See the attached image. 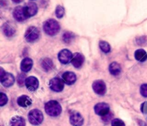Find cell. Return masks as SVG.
<instances>
[{
    "label": "cell",
    "instance_id": "1",
    "mask_svg": "<svg viewBox=\"0 0 147 126\" xmlns=\"http://www.w3.org/2000/svg\"><path fill=\"white\" fill-rule=\"evenodd\" d=\"M43 30L45 33L50 36H54L59 33L60 26L59 23L54 19H49L45 22L43 25Z\"/></svg>",
    "mask_w": 147,
    "mask_h": 126
},
{
    "label": "cell",
    "instance_id": "2",
    "mask_svg": "<svg viewBox=\"0 0 147 126\" xmlns=\"http://www.w3.org/2000/svg\"><path fill=\"white\" fill-rule=\"evenodd\" d=\"M46 113L52 117L58 116L62 112V108L58 102L55 100L49 101L45 105Z\"/></svg>",
    "mask_w": 147,
    "mask_h": 126
},
{
    "label": "cell",
    "instance_id": "3",
    "mask_svg": "<svg viewBox=\"0 0 147 126\" xmlns=\"http://www.w3.org/2000/svg\"><path fill=\"white\" fill-rule=\"evenodd\" d=\"M29 121L34 125H38L42 123L43 115L39 110H32L28 114Z\"/></svg>",
    "mask_w": 147,
    "mask_h": 126
},
{
    "label": "cell",
    "instance_id": "4",
    "mask_svg": "<svg viewBox=\"0 0 147 126\" xmlns=\"http://www.w3.org/2000/svg\"><path fill=\"white\" fill-rule=\"evenodd\" d=\"M0 73V82L1 84L5 87H9L12 86L14 83V77L12 74L9 73H6L4 72L2 68H1Z\"/></svg>",
    "mask_w": 147,
    "mask_h": 126
},
{
    "label": "cell",
    "instance_id": "5",
    "mask_svg": "<svg viewBox=\"0 0 147 126\" xmlns=\"http://www.w3.org/2000/svg\"><path fill=\"white\" fill-rule=\"evenodd\" d=\"M39 37H40V31L37 27H34V26L28 27L24 34V37H25L26 40L30 43L35 41L39 38Z\"/></svg>",
    "mask_w": 147,
    "mask_h": 126
},
{
    "label": "cell",
    "instance_id": "6",
    "mask_svg": "<svg viewBox=\"0 0 147 126\" xmlns=\"http://www.w3.org/2000/svg\"><path fill=\"white\" fill-rule=\"evenodd\" d=\"M13 17L17 21L19 22L24 21L28 18L27 14H26L24 7H20V6L14 8V11H13Z\"/></svg>",
    "mask_w": 147,
    "mask_h": 126
},
{
    "label": "cell",
    "instance_id": "7",
    "mask_svg": "<svg viewBox=\"0 0 147 126\" xmlns=\"http://www.w3.org/2000/svg\"><path fill=\"white\" fill-rule=\"evenodd\" d=\"M94 110L95 112L97 115L101 117H104L109 113L110 107L108 104L105 103V102H100V103H98L97 105H96Z\"/></svg>",
    "mask_w": 147,
    "mask_h": 126
},
{
    "label": "cell",
    "instance_id": "8",
    "mask_svg": "<svg viewBox=\"0 0 147 126\" xmlns=\"http://www.w3.org/2000/svg\"><path fill=\"white\" fill-rule=\"evenodd\" d=\"M50 89L54 92H60L64 89V82L60 78H53L50 82Z\"/></svg>",
    "mask_w": 147,
    "mask_h": 126
},
{
    "label": "cell",
    "instance_id": "9",
    "mask_svg": "<svg viewBox=\"0 0 147 126\" xmlns=\"http://www.w3.org/2000/svg\"><path fill=\"white\" fill-rule=\"evenodd\" d=\"M93 89L96 94L99 95H105L106 92V84L102 80L95 81L93 84Z\"/></svg>",
    "mask_w": 147,
    "mask_h": 126
},
{
    "label": "cell",
    "instance_id": "10",
    "mask_svg": "<svg viewBox=\"0 0 147 126\" xmlns=\"http://www.w3.org/2000/svg\"><path fill=\"white\" fill-rule=\"evenodd\" d=\"M72 58H73V54L67 49H63L58 54L59 61L63 64L68 63L72 60Z\"/></svg>",
    "mask_w": 147,
    "mask_h": 126
},
{
    "label": "cell",
    "instance_id": "11",
    "mask_svg": "<svg viewBox=\"0 0 147 126\" xmlns=\"http://www.w3.org/2000/svg\"><path fill=\"white\" fill-rule=\"evenodd\" d=\"M25 85L28 90H30V92H34L38 88L39 81L34 76H30L26 79Z\"/></svg>",
    "mask_w": 147,
    "mask_h": 126
},
{
    "label": "cell",
    "instance_id": "12",
    "mask_svg": "<svg viewBox=\"0 0 147 126\" xmlns=\"http://www.w3.org/2000/svg\"><path fill=\"white\" fill-rule=\"evenodd\" d=\"M70 122L73 126H81L83 124L84 120L79 112H75L70 115Z\"/></svg>",
    "mask_w": 147,
    "mask_h": 126
},
{
    "label": "cell",
    "instance_id": "13",
    "mask_svg": "<svg viewBox=\"0 0 147 126\" xmlns=\"http://www.w3.org/2000/svg\"><path fill=\"white\" fill-rule=\"evenodd\" d=\"M84 56L79 53H76L72 58L71 63L76 68H80L84 63Z\"/></svg>",
    "mask_w": 147,
    "mask_h": 126
},
{
    "label": "cell",
    "instance_id": "14",
    "mask_svg": "<svg viewBox=\"0 0 147 126\" xmlns=\"http://www.w3.org/2000/svg\"><path fill=\"white\" fill-rule=\"evenodd\" d=\"M24 9H25L26 14H27L28 18L29 17L35 15L37 12V10H38L37 4H36L35 3L33 2L28 3V4L24 7Z\"/></svg>",
    "mask_w": 147,
    "mask_h": 126
},
{
    "label": "cell",
    "instance_id": "15",
    "mask_svg": "<svg viewBox=\"0 0 147 126\" xmlns=\"http://www.w3.org/2000/svg\"><path fill=\"white\" fill-rule=\"evenodd\" d=\"M63 82L67 84H73L76 81V76L73 72H66L62 76Z\"/></svg>",
    "mask_w": 147,
    "mask_h": 126
},
{
    "label": "cell",
    "instance_id": "16",
    "mask_svg": "<svg viewBox=\"0 0 147 126\" xmlns=\"http://www.w3.org/2000/svg\"><path fill=\"white\" fill-rule=\"evenodd\" d=\"M33 62L32 60L30 58H25L22 61L21 63V70L23 72H28L31 70L32 67Z\"/></svg>",
    "mask_w": 147,
    "mask_h": 126
},
{
    "label": "cell",
    "instance_id": "17",
    "mask_svg": "<svg viewBox=\"0 0 147 126\" xmlns=\"http://www.w3.org/2000/svg\"><path fill=\"white\" fill-rule=\"evenodd\" d=\"M17 104L22 108H27L32 104V100L27 95H22L17 99Z\"/></svg>",
    "mask_w": 147,
    "mask_h": 126
},
{
    "label": "cell",
    "instance_id": "18",
    "mask_svg": "<svg viewBox=\"0 0 147 126\" xmlns=\"http://www.w3.org/2000/svg\"><path fill=\"white\" fill-rule=\"evenodd\" d=\"M109 72L113 76H119L121 72V66L116 62H113L109 66Z\"/></svg>",
    "mask_w": 147,
    "mask_h": 126
},
{
    "label": "cell",
    "instance_id": "19",
    "mask_svg": "<svg viewBox=\"0 0 147 126\" xmlns=\"http://www.w3.org/2000/svg\"><path fill=\"white\" fill-rule=\"evenodd\" d=\"M135 59L139 62H144L147 60V53L144 49H139L134 53Z\"/></svg>",
    "mask_w": 147,
    "mask_h": 126
},
{
    "label": "cell",
    "instance_id": "20",
    "mask_svg": "<svg viewBox=\"0 0 147 126\" xmlns=\"http://www.w3.org/2000/svg\"><path fill=\"white\" fill-rule=\"evenodd\" d=\"M2 30L4 34L7 37H11V36L14 35V34L15 33V29L9 23L4 24L2 27Z\"/></svg>",
    "mask_w": 147,
    "mask_h": 126
},
{
    "label": "cell",
    "instance_id": "21",
    "mask_svg": "<svg viewBox=\"0 0 147 126\" xmlns=\"http://www.w3.org/2000/svg\"><path fill=\"white\" fill-rule=\"evenodd\" d=\"M10 126H25V121L20 116H15L10 121Z\"/></svg>",
    "mask_w": 147,
    "mask_h": 126
},
{
    "label": "cell",
    "instance_id": "22",
    "mask_svg": "<svg viewBox=\"0 0 147 126\" xmlns=\"http://www.w3.org/2000/svg\"><path fill=\"white\" fill-rule=\"evenodd\" d=\"M41 66L42 68L43 69V70L45 71V72H49V71L51 70L53 67V61L50 59H48V58L44 59L42 60V61Z\"/></svg>",
    "mask_w": 147,
    "mask_h": 126
},
{
    "label": "cell",
    "instance_id": "23",
    "mask_svg": "<svg viewBox=\"0 0 147 126\" xmlns=\"http://www.w3.org/2000/svg\"><path fill=\"white\" fill-rule=\"evenodd\" d=\"M63 41L66 43H70L75 39L74 33L71 32H65L63 35Z\"/></svg>",
    "mask_w": 147,
    "mask_h": 126
},
{
    "label": "cell",
    "instance_id": "24",
    "mask_svg": "<svg viewBox=\"0 0 147 126\" xmlns=\"http://www.w3.org/2000/svg\"><path fill=\"white\" fill-rule=\"evenodd\" d=\"M99 47H100V50H102L104 53H108L110 52L111 50V46L109 43H107L106 41H103V40H101L99 43Z\"/></svg>",
    "mask_w": 147,
    "mask_h": 126
},
{
    "label": "cell",
    "instance_id": "25",
    "mask_svg": "<svg viewBox=\"0 0 147 126\" xmlns=\"http://www.w3.org/2000/svg\"><path fill=\"white\" fill-rule=\"evenodd\" d=\"M55 14L57 18H62L65 14V9L61 5H57L55 10Z\"/></svg>",
    "mask_w": 147,
    "mask_h": 126
},
{
    "label": "cell",
    "instance_id": "26",
    "mask_svg": "<svg viewBox=\"0 0 147 126\" xmlns=\"http://www.w3.org/2000/svg\"><path fill=\"white\" fill-rule=\"evenodd\" d=\"M7 101H8V98H7V95H4L3 92H1L0 94V106H4L7 104Z\"/></svg>",
    "mask_w": 147,
    "mask_h": 126
},
{
    "label": "cell",
    "instance_id": "27",
    "mask_svg": "<svg viewBox=\"0 0 147 126\" xmlns=\"http://www.w3.org/2000/svg\"><path fill=\"white\" fill-rule=\"evenodd\" d=\"M26 77L24 74H20L17 78V83L20 85V86H22L24 85V84H25L26 81Z\"/></svg>",
    "mask_w": 147,
    "mask_h": 126
},
{
    "label": "cell",
    "instance_id": "28",
    "mask_svg": "<svg viewBox=\"0 0 147 126\" xmlns=\"http://www.w3.org/2000/svg\"><path fill=\"white\" fill-rule=\"evenodd\" d=\"M111 126H126L123 121L120 119H114L112 121Z\"/></svg>",
    "mask_w": 147,
    "mask_h": 126
},
{
    "label": "cell",
    "instance_id": "29",
    "mask_svg": "<svg viewBox=\"0 0 147 126\" xmlns=\"http://www.w3.org/2000/svg\"><path fill=\"white\" fill-rule=\"evenodd\" d=\"M140 92L142 96L144 97H147V84H144L142 85Z\"/></svg>",
    "mask_w": 147,
    "mask_h": 126
},
{
    "label": "cell",
    "instance_id": "30",
    "mask_svg": "<svg viewBox=\"0 0 147 126\" xmlns=\"http://www.w3.org/2000/svg\"><path fill=\"white\" fill-rule=\"evenodd\" d=\"M141 110L145 115H147V102H144L141 107Z\"/></svg>",
    "mask_w": 147,
    "mask_h": 126
},
{
    "label": "cell",
    "instance_id": "31",
    "mask_svg": "<svg viewBox=\"0 0 147 126\" xmlns=\"http://www.w3.org/2000/svg\"><path fill=\"white\" fill-rule=\"evenodd\" d=\"M111 117H112L111 114L109 113V114H108V115H106V116L103 117V121H104V122L108 123V122H109V121L111 120Z\"/></svg>",
    "mask_w": 147,
    "mask_h": 126
},
{
    "label": "cell",
    "instance_id": "32",
    "mask_svg": "<svg viewBox=\"0 0 147 126\" xmlns=\"http://www.w3.org/2000/svg\"><path fill=\"white\" fill-rule=\"evenodd\" d=\"M22 1V0H12V1H14V3H17H17H20Z\"/></svg>",
    "mask_w": 147,
    "mask_h": 126
}]
</instances>
